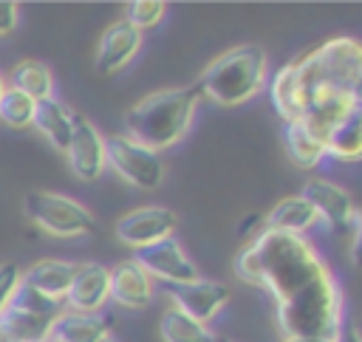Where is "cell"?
Wrapping results in <instances>:
<instances>
[{
    "instance_id": "24",
    "label": "cell",
    "mask_w": 362,
    "mask_h": 342,
    "mask_svg": "<svg viewBox=\"0 0 362 342\" xmlns=\"http://www.w3.org/2000/svg\"><path fill=\"white\" fill-rule=\"evenodd\" d=\"M34 107H37L34 99H28L25 93L14 90V88H6L3 96H0V124H8V127H31Z\"/></svg>"
},
{
    "instance_id": "12",
    "label": "cell",
    "mask_w": 362,
    "mask_h": 342,
    "mask_svg": "<svg viewBox=\"0 0 362 342\" xmlns=\"http://www.w3.org/2000/svg\"><path fill=\"white\" fill-rule=\"evenodd\" d=\"M110 300V269L102 263H76L74 280L65 294L68 311L99 314V308Z\"/></svg>"
},
{
    "instance_id": "34",
    "label": "cell",
    "mask_w": 362,
    "mask_h": 342,
    "mask_svg": "<svg viewBox=\"0 0 362 342\" xmlns=\"http://www.w3.org/2000/svg\"><path fill=\"white\" fill-rule=\"evenodd\" d=\"M6 88H8V85H6V76L0 73V96H3V90H6Z\"/></svg>"
},
{
    "instance_id": "30",
    "label": "cell",
    "mask_w": 362,
    "mask_h": 342,
    "mask_svg": "<svg viewBox=\"0 0 362 342\" xmlns=\"http://www.w3.org/2000/svg\"><path fill=\"white\" fill-rule=\"evenodd\" d=\"M351 260L356 269H362V215L354 223V237H351Z\"/></svg>"
},
{
    "instance_id": "10",
    "label": "cell",
    "mask_w": 362,
    "mask_h": 342,
    "mask_svg": "<svg viewBox=\"0 0 362 342\" xmlns=\"http://www.w3.org/2000/svg\"><path fill=\"white\" fill-rule=\"evenodd\" d=\"M161 291L173 300L178 311H184L187 317L204 325L229 302V288L218 280H204V277H195L189 283H161Z\"/></svg>"
},
{
    "instance_id": "28",
    "label": "cell",
    "mask_w": 362,
    "mask_h": 342,
    "mask_svg": "<svg viewBox=\"0 0 362 342\" xmlns=\"http://www.w3.org/2000/svg\"><path fill=\"white\" fill-rule=\"evenodd\" d=\"M266 229V220H263V215L260 212H252V215H246L243 220H240V226H238V235L249 243V240H255L260 232Z\"/></svg>"
},
{
    "instance_id": "11",
    "label": "cell",
    "mask_w": 362,
    "mask_h": 342,
    "mask_svg": "<svg viewBox=\"0 0 362 342\" xmlns=\"http://www.w3.org/2000/svg\"><path fill=\"white\" fill-rule=\"evenodd\" d=\"M133 260L150 274V280H161V283H189L198 277L195 263L187 257V252L181 249V243L175 237H164L153 246H144L133 254Z\"/></svg>"
},
{
    "instance_id": "27",
    "label": "cell",
    "mask_w": 362,
    "mask_h": 342,
    "mask_svg": "<svg viewBox=\"0 0 362 342\" xmlns=\"http://www.w3.org/2000/svg\"><path fill=\"white\" fill-rule=\"evenodd\" d=\"M20 280H23L20 266H14V263H3V266H0V317H3V311L8 308L14 291L20 288Z\"/></svg>"
},
{
    "instance_id": "21",
    "label": "cell",
    "mask_w": 362,
    "mask_h": 342,
    "mask_svg": "<svg viewBox=\"0 0 362 342\" xmlns=\"http://www.w3.org/2000/svg\"><path fill=\"white\" fill-rule=\"evenodd\" d=\"M263 220H266V229H272V232L303 235L305 229H311L317 223V212L303 195H288V198L277 201L272 206V212L263 215Z\"/></svg>"
},
{
    "instance_id": "18",
    "label": "cell",
    "mask_w": 362,
    "mask_h": 342,
    "mask_svg": "<svg viewBox=\"0 0 362 342\" xmlns=\"http://www.w3.org/2000/svg\"><path fill=\"white\" fill-rule=\"evenodd\" d=\"M325 155L337 161H362V107H351L345 119H339L322 138Z\"/></svg>"
},
{
    "instance_id": "7",
    "label": "cell",
    "mask_w": 362,
    "mask_h": 342,
    "mask_svg": "<svg viewBox=\"0 0 362 342\" xmlns=\"http://www.w3.org/2000/svg\"><path fill=\"white\" fill-rule=\"evenodd\" d=\"M317 212V220H322L334 235H348L359 218L354 198L328 178H308L300 192Z\"/></svg>"
},
{
    "instance_id": "6",
    "label": "cell",
    "mask_w": 362,
    "mask_h": 342,
    "mask_svg": "<svg viewBox=\"0 0 362 342\" xmlns=\"http://www.w3.org/2000/svg\"><path fill=\"white\" fill-rule=\"evenodd\" d=\"M105 161L116 170L122 181L136 189H156L164 181V161L158 153L141 147L139 141L127 138L124 133L105 138Z\"/></svg>"
},
{
    "instance_id": "26",
    "label": "cell",
    "mask_w": 362,
    "mask_h": 342,
    "mask_svg": "<svg viewBox=\"0 0 362 342\" xmlns=\"http://www.w3.org/2000/svg\"><path fill=\"white\" fill-rule=\"evenodd\" d=\"M164 11H167V6L158 3V0H133V3L124 6V20H127L133 28L144 31V28L158 25L161 17H164Z\"/></svg>"
},
{
    "instance_id": "33",
    "label": "cell",
    "mask_w": 362,
    "mask_h": 342,
    "mask_svg": "<svg viewBox=\"0 0 362 342\" xmlns=\"http://www.w3.org/2000/svg\"><path fill=\"white\" fill-rule=\"evenodd\" d=\"M354 107H362V76H359V82L354 88Z\"/></svg>"
},
{
    "instance_id": "31",
    "label": "cell",
    "mask_w": 362,
    "mask_h": 342,
    "mask_svg": "<svg viewBox=\"0 0 362 342\" xmlns=\"http://www.w3.org/2000/svg\"><path fill=\"white\" fill-rule=\"evenodd\" d=\"M339 342H362V334L356 331V325H348V328H342V339Z\"/></svg>"
},
{
    "instance_id": "9",
    "label": "cell",
    "mask_w": 362,
    "mask_h": 342,
    "mask_svg": "<svg viewBox=\"0 0 362 342\" xmlns=\"http://www.w3.org/2000/svg\"><path fill=\"white\" fill-rule=\"evenodd\" d=\"M68 167L79 181H96L102 178L107 161H105V136L96 130V124L82 116L74 113V127H71V141H68Z\"/></svg>"
},
{
    "instance_id": "4",
    "label": "cell",
    "mask_w": 362,
    "mask_h": 342,
    "mask_svg": "<svg viewBox=\"0 0 362 342\" xmlns=\"http://www.w3.org/2000/svg\"><path fill=\"white\" fill-rule=\"evenodd\" d=\"M305 88V105L314 96H348L362 76V42L354 37H331L320 48L294 62Z\"/></svg>"
},
{
    "instance_id": "35",
    "label": "cell",
    "mask_w": 362,
    "mask_h": 342,
    "mask_svg": "<svg viewBox=\"0 0 362 342\" xmlns=\"http://www.w3.org/2000/svg\"><path fill=\"white\" fill-rule=\"evenodd\" d=\"M42 342H57V339H54V336H51V334H48V336H45V339H42Z\"/></svg>"
},
{
    "instance_id": "19",
    "label": "cell",
    "mask_w": 362,
    "mask_h": 342,
    "mask_svg": "<svg viewBox=\"0 0 362 342\" xmlns=\"http://www.w3.org/2000/svg\"><path fill=\"white\" fill-rule=\"evenodd\" d=\"M51 336L57 342H102L105 336H110V331L102 314L59 311V317L51 322Z\"/></svg>"
},
{
    "instance_id": "1",
    "label": "cell",
    "mask_w": 362,
    "mask_h": 342,
    "mask_svg": "<svg viewBox=\"0 0 362 342\" xmlns=\"http://www.w3.org/2000/svg\"><path fill=\"white\" fill-rule=\"evenodd\" d=\"M235 274L272 294L283 339H342V294L334 274L303 235L263 229L238 252Z\"/></svg>"
},
{
    "instance_id": "25",
    "label": "cell",
    "mask_w": 362,
    "mask_h": 342,
    "mask_svg": "<svg viewBox=\"0 0 362 342\" xmlns=\"http://www.w3.org/2000/svg\"><path fill=\"white\" fill-rule=\"evenodd\" d=\"M8 305H11V308H20V311H25V314L45 317V319H57L59 311H62V302H57V300L40 294V291H34V288H28V285H23V283H20V288L14 291V297H11Z\"/></svg>"
},
{
    "instance_id": "16",
    "label": "cell",
    "mask_w": 362,
    "mask_h": 342,
    "mask_svg": "<svg viewBox=\"0 0 362 342\" xmlns=\"http://www.w3.org/2000/svg\"><path fill=\"white\" fill-rule=\"evenodd\" d=\"M272 105L283 122H303L305 116V88L294 62L283 65L272 79Z\"/></svg>"
},
{
    "instance_id": "36",
    "label": "cell",
    "mask_w": 362,
    "mask_h": 342,
    "mask_svg": "<svg viewBox=\"0 0 362 342\" xmlns=\"http://www.w3.org/2000/svg\"><path fill=\"white\" fill-rule=\"evenodd\" d=\"M102 342H116V339H113V336H105V339H102Z\"/></svg>"
},
{
    "instance_id": "14",
    "label": "cell",
    "mask_w": 362,
    "mask_h": 342,
    "mask_svg": "<svg viewBox=\"0 0 362 342\" xmlns=\"http://www.w3.org/2000/svg\"><path fill=\"white\" fill-rule=\"evenodd\" d=\"M110 300L122 308H147L153 300L150 274L136 260L119 263L116 269H110Z\"/></svg>"
},
{
    "instance_id": "2",
    "label": "cell",
    "mask_w": 362,
    "mask_h": 342,
    "mask_svg": "<svg viewBox=\"0 0 362 342\" xmlns=\"http://www.w3.org/2000/svg\"><path fill=\"white\" fill-rule=\"evenodd\" d=\"M198 102L201 93L195 85L153 90L124 110V136L153 153L170 150L187 136Z\"/></svg>"
},
{
    "instance_id": "3",
    "label": "cell",
    "mask_w": 362,
    "mask_h": 342,
    "mask_svg": "<svg viewBox=\"0 0 362 342\" xmlns=\"http://www.w3.org/2000/svg\"><path fill=\"white\" fill-rule=\"evenodd\" d=\"M269 57L257 42H243L215 57L198 76V93L221 107H238L249 102L266 82Z\"/></svg>"
},
{
    "instance_id": "23",
    "label": "cell",
    "mask_w": 362,
    "mask_h": 342,
    "mask_svg": "<svg viewBox=\"0 0 362 342\" xmlns=\"http://www.w3.org/2000/svg\"><path fill=\"white\" fill-rule=\"evenodd\" d=\"M158 334L164 342H221L204 322L187 317L175 305L164 308V314L158 319Z\"/></svg>"
},
{
    "instance_id": "29",
    "label": "cell",
    "mask_w": 362,
    "mask_h": 342,
    "mask_svg": "<svg viewBox=\"0 0 362 342\" xmlns=\"http://www.w3.org/2000/svg\"><path fill=\"white\" fill-rule=\"evenodd\" d=\"M17 17H20V6L11 3V0H0V37L14 31Z\"/></svg>"
},
{
    "instance_id": "15",
    "label": "cell",
    "mask_w": 362,
    "mask_h": 342,
    "mask_svg": "<svg viewBox=\"0 0 362 342\" xmlns=\"http://www.w3.org/2000/svg\"><path fill=\"white\" fill-rule=\"evenodd\" d=\"M74 271H76V263L59 260V257H45V260L34 263L31 269H25L20 283L65 305V294H68V285L74 280Z\"/></svg>"
},
{
    "instance_id": "5",
    "label": "cell",
    "mask_w": 362,
    "mask_h": 342,
    "mask_svg": "<svg viewBox=\"0 0 362 342\" xmlns=\"http://www.w3.org/2000/svg\"><path fill=\"white\" fill-rule=\"evenodd\" d=\"M23 209L34 226H40L42 232L54 237H82V235H90L96 226L88 206H82L79 201L68 195L48 192V189L25 192Z\"/></svg>"
},
{
    "instance_id": "17",
    "label": "cell",
    "mask_w": 362,
    "mask_h": 342,
    "mask_svg": "<svg viewBox=\"0 0 362 342\" xmlns=\"http://www.w3.org/2000/svg\"><path fill=\"white\" fill-rule=\"evenodd\" d=\"M280 141L286 147V155L300 170H314L325 158V144L320 136H314L303 122H283Z\"/></svg>"
},
{
    "instance_id": "8",
    "label": "cell",
    "mask_w": 362,
    "mask_h": 342,
    "mask_svg": "<svg viewBox=\"0 0 362 342\" xmlns=\"http://www.w3.org/2000/svg\"><path fill=\"white\" fill-rule=\"evenodd\" d=\"M178 226V218L173 209L167 206H136L130 212H124L119 220H116V237L130 246V249H144V246H153L164 237H173Z\"/></svg>"
},
{
    "instance_id": "22",
    "label": "cell",
    "mask_w": 362,
    "mask_h": 342,
    "mask_svg": "<svg viewBox=\"0 0 362 342\" xmlns=\"http://www.w3.org/2000/svg\"><path fill=\"white\" fill-rule=\"evenodd\" d=\"M8 88L25 93L28 99L34 102H42V99H51L54 96V76H51V68L45 62H37V59H23L11 68V76L6 79Z\"/></svg>"
},
{
    "instance_id": "13",
    "label": "cell",
    "mask_w": 362,
    "mask_h": 342,
    "mask_svg": "<svg viewBox=\"0 0 362 342\" xmlns=\"http://www.w3.org/2000/svg\"><path fill=\"white\" fill-rule=\"evenodd\" d=\"M139 48H141V31L133 28V25L122 17V20L110 23V25L102 31L99 45H96V59H93V65H96L99 73H116V71H122V68L139 54Z\"/></svg>"
},
{
    "instance_id": "32",
    "label": "cell",
    "mask_w": 362,
    "mask_h": 342,
    "mask_svg": "<svg viewBox=\"0 0 362 342\" xmlns=\"http://www.w3.org/2000/svg\"><path fill=\"white\" fill-rule=\"evenodd\" d=\"M283 342H337V339H325V336H286Z\"/></svg>"
},
{
    "instance_id": "20",
    "label": "cell",
    "mask_w": 362,
    "mask_h": 342,
    "mask_svg": "<svg viewBox=\"0 0 362 342\" xmlns=\"http://www.w3.org/2000/svg\"><path fill=\"white\" fill-rule=\"evenodd\" d=\"M31 127H34L37 133H42V136L51 141V147H57L59 153H65V150H68V141H71L74 113H71L62 102H57V99L51 96V99L37 102Z\"/></svg>"
}]
</instances>
